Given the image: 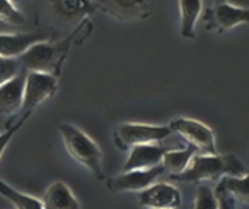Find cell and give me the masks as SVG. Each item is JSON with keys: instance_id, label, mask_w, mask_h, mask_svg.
Listing matches in <instances>:
<instances>
[{"instance_id": "6da1fadb", "label": "cell", "mask_w": 249, "mask_h": 209, "mask_svg": "<svg viewBox=\"0 0 249 209\" xmlns=\"http://www.w3.org/2000/svg\"><path fill=\"white\" fill-rule=\"evenodd\" d=\"M90 31L92 23L88 17H85L64 39L58 42L41 41L34 44L18 58L20 67H23L26 71H45L58 76L71 47L82 44L89 36Z\"/></svg>"}, {"instance_id": "7a4b0ae2", "label": "cell", "mask_w": 249, "mask_h": 209, "mask_svg": "<svg viewBox=\"0 0 249 209\" xmlns=\"http://www.w3.org/2000/svg\"><path fill=\"white\" fill-rule=\"evenodd\" d=\"M248 170L242 160L233 154H194L188 167L171 179L181 183H200L206 180H219L223 176H242Z\"/></svg>"}, {"instance_id": "3957f363", "label": "cell", "mask_w": 249, "mask_h": 209, "mask_svg": "<svg viewBox=\"0 0 249 209\" xmlns=\"http://www.w3.org/2000/svg\"><path fill=\"white\" fill-rule=\"evenodd\" d=\"M58 129L69 156L74 159L79 164L86 167L93 175V177L105 182L107 176L102 166L104 154L99 145L85 131L71 124H61Z\"/></svg>"}, {"instance_id": "277c9868", "label": "cell", "mask_w": 249, "mask_h": 209, "mask_svg": "<svg viewBox=\"0 0 249 209\" xmlns=\"http://www.w3.org/2000/svg\"><path fill=\"white\" fill-rule=\"evenodd\" d=\"M172 134V128L169 125H149V124H137V122H124L117 127L114 132L115 144L123 148H131L139 144L149 143H160L169 138Z\"/></svg>"}, {"instance_id": "5b68a950", "label": "cell", "mask_w": 249, "mask_h": 209, "mask_svg": "<svg viewBox=\"0 0 249 209\" xmlns=\"http://www.w3.org/2000/svg\"><path fill=\"white\" fill-rule=\"evenodd\" d=\"M57 89V76L45 71H26L22 113H32L44 100L54 96Z\"/></svg>"}, {"instance_id": "8992f818", "label": "cell", "mask_w": 249, "mask_h": 209, "mask_svg": "<svg viewBox=\"0 0 249 209\" xmlns=\"http://www.w3.org/2000/svg\"><path fill=\"white\" fill-rule=\"evenodd\" d=\"M206 29L209 31H229L241 23H249V9L235 6L226 0H217L210 9L201 13Z\"/></svg>"}, {"instance_id": "52a82bcc", "label": "cell", "mask_w": 249, "mask_h": 209, "mask_svg": "<svg viewBox=\"0 0 249 209\" xmlns=\"http://www.w3.org/2000/svg\"><path fill=\"white\" fill-rule=\"evenodd\" d=\"M169 127L175 134L185 140V143L193 144L201 154H216V140L214 132L206 124L190 119V118H177Z\"/></svg>"}, {"instance_id": "ba28073f", "label": "cell", "mask_w": 249, "mask_h": 209, "mask_svg": "<svg viewBox=\"0 0 249 209\" xmlns=\"http://www.w3.org/2000/svg\"><path fill=\"white\" fill-rule=\"evenodd\" d=\"M165 173V169L162 164L150 167V169H136V170H127L121 175L107 179V188L111 192H140L146 188H149L152 183L158 180L159 176Z\"/></svg>"}, {"instance_id": "9c48e42d", "label": "cell", "mask_w": 249, "mask_h": 209, "mask_svg": "<svg viewBox=\"0 0 249 209\" xmlns=\"http://www.w3.org/2000/svg\"><path fill=\"white\" fill-rule=\"evenodd\" d=\"M96 9L115 19L131 22L146 19L152 15L153 0H92Z\"/></svg>"}, {"instance_id": "30bf717a", "label": "cell", "mask_w": 249, "mask_h": 209, "mask_svg": "<svg viewBox=\"0 0 249 209\" xmlns=\"http://www.w3.org/2000/svg\"><path fill=\"white\" fill-rule=\"evenodd\" d=\"M181 201V192L165 182L152 183L139 195V205L146 208H178Z\"/></svg>"}, {"instance_id": "8fae6325", "label": "cell", "mask_w": 249, "mask_h": 209, "mask_svg": "<svg viewBox=\"0 0 249 209\" xmlns=\"http://www.w3.org/2000/svg\"><path fill=\"white\" fill-rule=\"evenodd\" d=\"M50 39L51 35L45 31L26 33H0V57L19 58L34 44Z\"/></svg>"}, {"instance_id": "7c38bea8", "label": "cell", "mask_w": 249, "mask_h": 209, "mask_svg": "<svg viewBox=\"0 0 249 209\" xmlns=\"http://www.w3.org/2000/svg\"><path fill=\"white\" fill-rule=\"evenodd\" d=\"M168 147L159 145L158 143L139 144L130 148L128 159L123 167V172L136 170V169H150L162 164V159L168 151Z\"/></svg>"}, {"instance_id": "4fadbf2b", "label": "cell", "mask_w": 249, "mask_h": 209, "mask_svg": "<svg viewBox=\"0 0 249 209\" xmlns=\"http://www.w3.org/2000/svg\"><path fill=\"white\" fill-rule=\"evenodd\" d=\"M26 73L19 71L0 86V115H12L22 108Z\"/></svg>"}, {"instance_id": "5bb4252c", "label": "cell", "mask_w": 249, "mask_h": 209, "mask_svg": "<svg viewBox=\"0 0 249 209\" xmlns=\"http://www.w3.org/2000/svg\"><path fill=\"white\" fill-rule=\"evenodd\" d=\"M51 10L61 22H82L96 10L92 0H51Z\"/></svg>"}, {"instance_id": "9a60e30c", "label": "cell", "mask_w": 249, "mask_h": 209, "mask_svg": "<svg viewBox=\"0 0 249 209\" xmlns=\"http://www.w3.org/2000/svg\"><path fill=\"white\" fill-rule=\"evenodd\" d=\"M42 205L48 209H77L80 202L64 182H54L42 196Z\"/></svg>"}, {"instance_id": "2e32d148", "label": "cell", "mask_w": 249, "mask_h": 209, "mask_svg": "<svg viewBox=\"0 0 249 209\" xmlns=\"http://www.w3.org/2000/svg\"><path fill=\"white\" fill-rule=\"evenodd\" d=\"M203 13V0H179L181 35L187 39L196 36V25Z\"/></svg>"}, {"instance_id": "e0dca14e", "label": "cell", "mask_w": 249, "mask_h": 209, "mask_svg": "<svg viewBox=\"0 0 249 209\" xmlns=\"http://www.w3.org/2000/svg\"><path fill=\"white\" fill-rule=\"evenodd\" d=\"M185 148H169L163 159H162V166L165 169V172H168L169 175H177V173H181L184 172L191 159L194 157V154H197V148L193 145V144H188L185 143Z\"/></svg>"}, {"instance_id": "ac0fdd59", "label": "cell", "mask_w": 249, "mask_h": 209, "mask_svg": "<svg viewBox=\"0 0 249 209\" xmlns=\"http://www.w3.org/2000/svg\"><path fill=\"white\" fill-rule=\"evenodd\" d=\"M217 186L229 192L238 204H249V172L242 176H223Z\"/></svg>"}, {"instance_id": "d6986e66", "label": "cell", "mask_w": 249, "mask_h": 209, "mask_svg": "<svg viewBox=\"0 0 249 209\" xmlns=\"http://www.w3.org/2000/svg\"><path fill=\"white\" fill-rule=\"evenodd\" d=\"M0 196H3L4 199H7L9 202H12V205L18 209H42V201L22 193L16 189H13L10 185H7L6 182L0 180Z\"/></svg>"}, {"instance_id": "ffe728a7", "label": "cell", "mask_w": 249, "mask_h": 209, "mask_svg": "<svg viewBox=\"0 0 249 209\" xmlns=\"http://www.w3.org/2000/svg\"><path fill=\"white\" fill-rule=\"evenodd\" d=\"M193 207L196 209H216L219 208L216 195H214V189H212L210 186L204 185L200 182L198 188H197V195H196V201L193 204Z\"/></svg>"}, {"instance_id": "44dd1931", "label": "cell", "mask_w": 249, "mask_h": 209, "mask_svg": "<svg viewBox=\"0 0 249 209\" xmlns=\"http://www.w3.org/2000/svg\"><path fill=\"white\" fill-rule=\"evenodd\" d=\"M0 20L7 25L19 26V25H23L26 19L23 13H20L16 9L12 0H0Z\"/></svg>"}, {"instance_id": "7402d4cb", "label": "cell", "mask_w": 249, "mask_h": 209, "mask_svg": "<svg viewBox=\"0 0 249 209\" xmlns=\"http://www.w3.org/2000/svg\"><path fill=\"white\" fill-rule=\"evenodd\" d=\"M31 115H32V113H22L20 118H19L12 127H7V128L0 134V160H1V157H3V153L6 151L7 145L10 144L12 138H13V137L19 132V129L26 124V121L29 119Z\"/></svg>"}, {"instance_id": "603a6c76", "label": "cell", "mask_w": 249, "mask_h": 209, "mask_svg": "<svg viewBox=\"0 0 249 209\" xmlns=\"http://www.w3.org/2000/svg\"><path fill=\"white\" fill-rule=\"evenodd\" d=\"M20 71V63L18 58L0 57V86L15 77Z\"/></svg>"}, {"instance_id": "cb8c5ba5", "label": "cell", "mask_w": 249, "mask_h": 209, "mask_svg": "<svg viewBox=\"0 0 249 209\" xmlns=\"http://www.w3.org/2000/svg\"><path fill=\"white\" fill-rule=\"evenodd\" d=\"M12 1H18V0H12Z\"/></svg>"}]
</instances>
